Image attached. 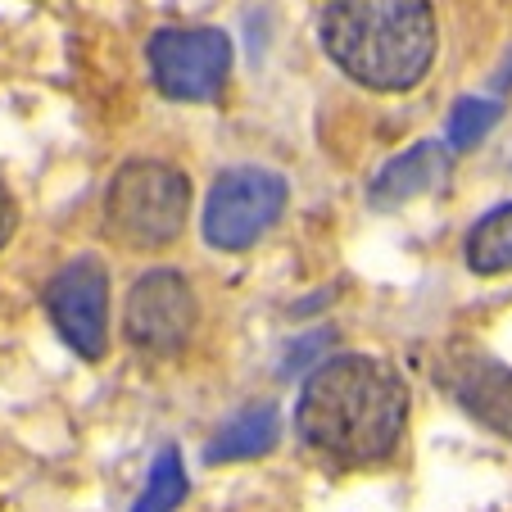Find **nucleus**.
I'll return each mask as SVG.
<instances>
[{
  "mask_svg": "<svg viewBox=\"0 0 512 512\" xmlns=\"http://www.w3.org/2000/svg\"><path fill=\"white\" fill-rule=\"evenodd\" d=\"M408 408V386L386 358L336 354L304 381L295 435L336 472H372L404 449Z\"/></svg>",
  "mask_w": 512,
  "mask_h": 512,
  "instance_id": "obj_1",
  "label": "nucleus"
},
{
  "mask_svg": "<svg viewBox=\"0 0 512 512\" xmlns=\"http://www.w3.org/2000/svg\"><path fill=\"white\" fill-rule=\"evenodd\" d=\"M322 50L358 87H417L435 59L431 0H331L322 14Z\"/></svg>",
  "mask_w": 512,
  "mask_h": 512,
  "instance_id": "obj_2",
  "label": "nucleus"
},
{
  "mask_svg": "<svg viewBox=\"0 0 512 512\" xmlns=\"http://www.w3.org/2000/svg\"><path fill=\"white\" fill-rule=\"evenodd\" d=\"M191 213V182L164 159H132L105 186V236L127 254L177 245Z\"/></svg>",
  "mask_w": 512,
  "mask_h": 512,
  "instance_id": "obj_3",
  "label": "nucleus"
},
{
  "mask_svg": "<svg viewBox=\"0 0 512 512\" xmlns=\"http://www.w3.org/2000/svg\"><path fill=\"white\" fill-rule=\"evenodd\" d=\"M286 177L272 168H232L213 182L209 200H204V241L213 250L241 254L272 232V223L286 209Z\"/></svg>",
  "mask_w": 512,
  "mask_h": 512,
  "instance_id": "obj_4",
  "label": "nucleus"
},
{
  "mask_svg": "<svg viewBox=\"0 0 512 512\" xmlns=\"http://www.w3.org/2000/svg\"><path fill=\"white\" fill-rule=\"evenodd\" d=\"M200 322V300L191 281L173 268H150L132 281L123 300V336L141 354H182Z\"/></svg>",
  "mask_w": 512,
  "mask_h": 512,
  "instance_id": "obj_5",
  "label": "nucleus"
},
{
  "mask_svg": "<svg viewBox=\"0 0 512 512\" xmlns=\"http://www.w3.org/2000/svg\"><path fill=\"white\" fill-rule=\"evenodd\" d=\"M150 73L168 100L204 105L227 87L232 41L223 28H159L150 37Z\"/></svg>",
  "mask_w": 512,
  "mask_h": 512,
  "instance_id": "obj_6",
  "label": "nucleus"
},
{
  "mask_svg": "<svg viewBox=\"0 0 512 512\" xmlns=\"http://www.w3.org/2000/svg\"><path fill=\"white\" fill-rule=\"evenodd\" d=\"M46 313L55 322L59 340L78 358L100 363L109 349V272L100 259L82 254V259L64 263L46 286Z\"/></svg>",
  "mask_w": 512,
  "mask_h": 512,
  "instance_id": "obj_7",
  "label": "nucleus"
},
{
  "mask_svg": "<svg viewBox=\"0 0 512 512\" xmlns=\"http://www.w3.org/2000/svg\"><path fill=\"white\" fill-rule=\"evenodd\" d=\"M435 381L449 390L472 422L490 426L494 435L512 440V368L476 345H449L435 358Z\"/></svg>",
  "mask_w": 512,
  "mask_h": 512,
  "instance_id": "obj_8",
  "label": "nucleus"
},
{
  "mask_svg": "<svg viewBox=\"0 0 512 512\" xmlns=\"http://www.w3.org/2000/svg\"><path fill=\"white\" fill-rule=\"evenodd\" d=\"M445 173H449V150L440 141H422L390 159V164L372 177L368 195H372V204H386V209L390 204H408V200H417V195L435 191V186L445 182Z\"/></svg>",
  "mask_w": 512,
  "mask_h": 512,
  "instance_id": "obj_9",
  "label": "nucleus"
},
{
  "mask_svg": "<svg viewBox=\"0 0 512 512\" xmlns=\"http://www.w3.org/2000/svg\"><path fill=\"white\" fill-rule=\"evenodd\" d=\"M281 445V413L272 404H254L245 413H236L223 431L204 445V463L223 467V463H250L263 458Z\"/></svg>",
  "mask_w": 512,
  "mask_h": 512,
  "instance_id": "obj_10",
  "label": "nucleus"
},
{
  "mask_svg": "<svg viewBox=\"0 0 512 512\" xmlns=\"http://www.w3.org/2000/svg\"><path fill=\"white\" fill-rule=\"evenodd\" d=\"M467 268L476 277L512 272V204H499L467 232Z\"/></svg>",
  "mask_w": 512,
  "mask_h": 512,
  "instance_id": "obj_11",
  "label": "nucleus"
},
{
  "mask_svg": "<svg viewBox=\"0 0 512 512\" xmlns=\"http://www.w3.org/2000/svg\"><path fill=\"white\" fill-rule=\"evenodd\" d=\"M186 467L177 449H164V454L150 463V476H145L141 499L132 503V512H177L186 499Z\"/></svg>",
  "mask_w": 512,
  "mask_h": 512,
  "instance_id": "obj_12",
  "label": "nucleus"
},
{
  "mask_svg": "<svg viewBox=\"0 0 512 512\" xmlns=\"http://www.w3.org/2000/svg\"><path fill=\"white\" fill-rule=\"evenodd\" d=\"M503 118V105L499 100H476V96H463L454 105V114H449V150H472L481 136H490V127Z\"/></svg>",
  "mask_w": 512,
  "mask_h": 512,
  "instance_id": "obj_13",
  "label": "nucleus"
},
{
  "mask_svg": "<svg viewBox=\"0 0 512 512\" xmlns=\"http://www.w3.org/2000/svg\"><path fill=\"white\" fill-rule=\"evenodd\" d=\"M14 227H19V209H14V195L0 182V250H5V241L14 236Z\"/></svg>",
  "mask_w": 512,
  "mask_h": 512,
  "instance_id": "obj_14",
  "label": "nucleus"
}]
</instances>
